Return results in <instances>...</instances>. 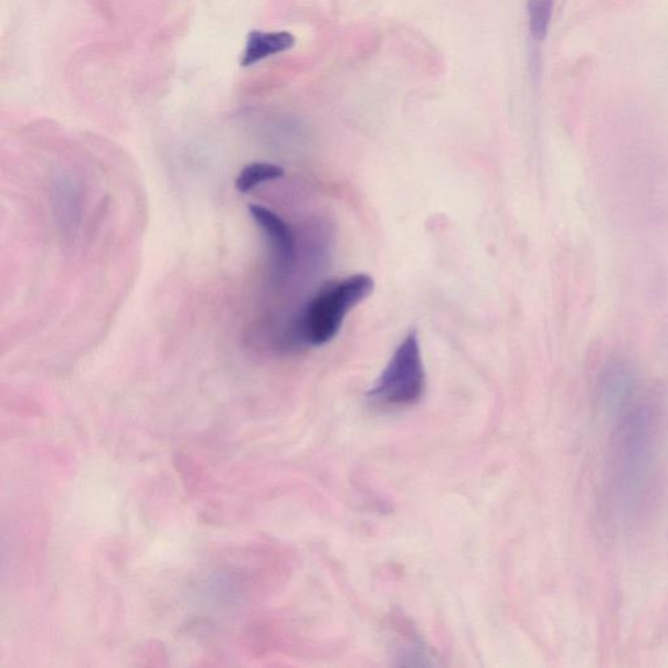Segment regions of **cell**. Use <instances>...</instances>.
Returning <instances> with one entry per match:
<instances>
[{"label":"cell","mask_w":668,"mask_h":668,"mask_svg":"<svg viewBox=\"0 0 668 668\" xmlns=\"http://www.w3.org/2000/svg\"><path fill=\"white\" fill-rule=\"evenodd\" d=\"M373 287L372 277L364 273L322 285L301 316V337L314 347L332 341L340 332L344 316L369 298Z\"/></svg>","instance_id":"1"},{"label":"cell","mask_w":668,"mask_h":668,"mask_svg":"<svg viewBox=\"0 0 668 668\" xmlns=\"http://www.w3.org/2000/svg\"><path fill=\"white\" fill-rule=\"evenodd\" d=\"M425 385L420 339L412 330L394 351L390 363L369 392V397L383 405L409 406L421 400Z\"/></svg>","instance_id":"2"},{"label":"cell","mask_w":668,"mask_h":668,"mask_svg":"<svg viewBox=\"0 0 668 668\" xmlns=\"http://www.w3.org/2000/svg\"><path fill=\"white\" fill-rule=\"evenodd\" d=\"M248 212L267 236L277 278L289 276L297 261V242L291 227L268 208L253 204Z\"/></svg>","instance_id":"3"},{"label":"cell","mask_w":668,"mask_h":668,"mask_svg":"<svg viewBox=\"0 0 668 668\" xmlns=\"http://www.w3.org/2000/svg\"><path fill=\"white\" fill-rule=\"evenodd\" d=\"M296 45V38L289 32L253 31L248 34L242 66L250 67L272 55L287 52Z\"/></svg>","instance_id":"4"},{"label":"cell","mask_w":668,"mask_h":668,"mask_svg":"<svg viewBox=\"0 0 668 668\" xmlns=\"http://www.w3.org/2000/svg\"><path fill=\"white\" fill-rule=\"evenodd\" d=\"M285 170L278 165L269 162H254L244 167L235 179V189L241 193H247L265 182L276 181L283 178Z\"/></svg>","instance_id":"5"},{"label":"cell","mask_w":668,"mask_h":668,"mask_svg":"<svg viewBox=\"0 0 668 668\" xmlns=\"http://www.w3.org/2000/svg\"><path fill=\"white\" fill-rule=\"evenodd\" d=\"M554 0H528L529 28L538 42L548 38Z\"/></svg>","instance_id":"6"}]
</instances>
